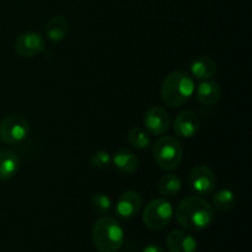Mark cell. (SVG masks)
Here are the masks:
<instances>
[{"label":"cell","mask_w":252,"mask_h":252,"mask_svg":"<svg viewBox=\"0 0 252 252\" xmlns=\"http://www.w3.org/2000/svg\"><path fill=\"white\" fill-rule=\"evenodd\" d=\"M143 122H144L145 129L150 134L161 135L169 130L170 126H171V117L164 107L153 106V107L148 108V111L145 112Z\"/></svg>","instance_id":"obj_8"},{"label":"cell","mask_w":252,"mask_h":252,"mask_svg":"<svg viewBox=\"0 0 252 252\" xmlns=\"http://www.w3.org/2000/svg\"><path fill=\"white\" fill-rule=\"evenodd\" d=\"M194 90V81L191 75L185 71L176 70L170 73L162 81L160 96L165 106L179 108L189 102L193 96Z\"/></svg>","instance_id":"obj_2"},{"label":"cell","mask_w":252,"mask_h":252,"mask_svg":"<svg viewBox=\"0 0 252 252\" xmlns=\"http://www.w3.org/2000/svg\"><path fill=\"white\" fill-rule=\"evenodd\" d=\"M112 162L123 174H133L139 167V159L137 155L127 149H120L112 157Z\"/></svg>","instance_id":"obj_16"},{"label":"cell","mask_w":252,"mask_h":252,"mask_svg":"<svg viewBox=\"0 0 252 252\" xmlns=\"http://www.w3.org/2000/svg\"><path fill=\"white\" fill-rule=\"evenodd\" d=\"M196 96L197 100L201 103L206 106H212L216 105L219 100H220L221 96V89L217 81L214 80H207L202 81L198 85L196 90Z\"/></svg>","instance_id":"obj_13"},{"label":"cell","mask_w":252,"mask_h":252,"mask_svg":"<svg viewBox=\"0 0 252 252\" xmlns=\"http://www.w3.org/2000/svg\"><path fill=\"white\" fill-rule=\"evenodd\" d=\"M44 49V38L38 32H25L17 37L15 42V51L24 58H32Z\"/></svg>","instance_id":"obj_9"},{"label":"cell","mask_w":252,"mask_h":252,"mask_svg":"<svg viewBox=\"0 0 252 252\" xmlns=\"http://www.w3.org/2000/svg\"><path fill=\"white\" fill-rule=\"evenodd\" d=\"M182 184L181 180L177 175L167 174L160 179L159 185H158V189L159 193L161 194L164 198H174L177 194L181 192Z\"/></svg>","instance_id":"obj_18"},{"label":"cell","mask_w":252,"mask_h":252,"mask_svg":"<svg viewBox=\"0 0 252 252\" xmlns=\"http://www.w3.org/2000/svg\"><path fill=\"white\" fill-rule=\"evenodd\" d=\"M166 246L170 252H196L197 241L185 230H172L166 236Z\"/></svg>","instance_id":"obj_12"},{"label":"cell","mask_w":252,"mask_h":252,"mask_svg":"<svg viewBox=\"0 0 252 252\" xmlns=\"http://www.w3.org/2000/svg\"><path fill=\"white\" fill-rule=\"evenodd\" d=\"M176 220L185 230L201 231L212 225L214 209L211 203L198 196H189L182 199L175 211Z\"/></svg>","instance_id":"obj_1"},{"label":"cell","mask_w":252,"mask_h":252,"mask_svg":"<svg viewBox=\"0 0 252 252\" xmlns=\"http://www.w3.org/2000/svg\"><path fill=\"white\" fill-rule=\"evenodd\" d=\"M143 252H165L162 250V248H160V246L158 245H148L147 248L143 250Z\"/></svg>","instance_id":"obj_23"},{"label":"cell","mask_w":252,"mask_h":252,"mask_svg":"<svg viewBox=\"0 0 252 252\" xmlns=\"http://www.w3.org/2000/svg\"><path fill=\"white\" fill-rule=\"evenodd\" d=\"M30 133V123L21 116L11 115L0 122V140L5 144L22 143Z\"/></svg>","instance_id":"obj_6"},{"label":"cell","mask_w":252,"mask_h":252,"mask_svg":"<svg viewBox=\"0 0 252 252\" xmlns=\"http://www.w3.org/2000/svg\"><path fill=\"white\" fill-rule=\"evenodd\" d=\"M236 197L231 189H223L216 192L212 198V207L218 212H229L235 207Z\"/></svg>","instance_id":"obj_19"},{"label":"cell","mask_w":252,"mask_h":252,"mask_svg":"<svg viewBox=\"0 0 252 252\" xmlns=\"http://www.w3.org/2000/svg\"><path fill=\"white\" fill-rule=\"evenodd\" d=\"M174 217V207L166 198H154L145 206L143 223L150 230L159 231L166 228Z\"/></svg>","instance_id":"obj_5"},{"label":"cell","mask_w":252,"mask_h":252,"mask_svg":"<svg viewBox=\"0 0 252 252\" xmlns=\"http://www.w3.org/2000/svg\"><path fill=\"white\" fill-rule=\"evenodd\" d=\"M189 184L197 194L208 196L216 189L217 179L214 172L208 166L197 165L189 171Z\"/></svg>","instance_id":"obj_7"},{"label":"cell","mask_w":252,"mask_h":252,"mask_svg":"<svg viewBox=\"0 0 252 252\" xmlns=\"http://www.w3.org/2000/svg\"><path fill=\"white\" fill-rule=\"evenodd\" d=\"M91 207L95 212L100 214H106L108 213V211L112 207V202H111V198L105 193H95L93 197H91Z\"/></svg>","instance_id":"obj_21"},{"label":"cell","mask_w":252,"mask_h":252,"mask_svg":"<svg viewBox=\"0 0 252 252\" xmlns=\"http://www.w3.org/2000/svg\"><path fill=\"white\" fill-rule=\"evenodd\" d=\"M20 167V159L12 150L5 149L0 152V180L6 181L17 174Z\"/></svg>","instance_id":"obj_15"},{"label":"cell","mask_w":252,"mask_h":252,"mask_svg":"<svg viewBox=\"0 0 252 252\" xmlns=\"http://www.w3.org/2000/svg\"><path fill=\"white\" fill-rule=\"evenodd\" d=\"M128 142L135 149H147L150 145V137L145 129L140 127H134L128 133Z\"/></svg>","instance_id":"obj_20"},{"label":"cell","mask_w":252,"mask_h":252,"mask_svg":"<svg viewBox=\"0 0 252 252\" xmlns=\"http://www.w3.org/2000/svg\"><path fill=\"white\" fill-rule=\"evenodd\" d=\"M90 162L95 169L102 170L108 167V165L112 162V157L107 152H105V150H98V152L94 153L91 155Z\"/></svg>","instance_id":"obj_22"},{"label":"cell","mask_w":252,"mask_h":252,"mask_svg":"<svg viewBox=\"0 0 252 252\" xmlns=\"http://www.w3.org/2000/svg\"><path fill=\"white\" fill-rule=\"evenodd\" d=\"M189 70L194 78L207 80L217 73V63L211 57L199 56L191 62Z\"/></svg>","instance_id":"obj_14"},{"label":"cell","mask_w":252,"mask_h":252,"mask_svg":"<svg viewBox=\"0 0 252 252\" xmlns=\"http://www.w3.org/2000/svg\"><path fill=\"white\" fill-rule=\"evenodd\" d=\"M69 31V24L64 16H53L46 25L47 38L53 43L62 42L66 37Z\"/></svg>","instance_id":"obj_17"},{"label":"cell","mask_w":252,"mask_h":252,"mask_svg":"<svg viewBox=\"0 0 252 252\" xmlns=\"http://www.w3.org/2000/svg\"><path fill=\"white\" fill-rule=\"evenodd\" d=\"M153 157L160 169L174 171L180 166L184 157L181 143L170 135L159 138L153 145Z\"/></svg>","instance_id":"obj_4"},{"label":"cell","mask_w":252,"mask_h":252,"mask_svg":"<svg viewBox=\"0 0 252 252\" xmlns=\"http://www.w3.org/2000/svg\"><path fill=\"white\" fill-rule=\"evenodd\" d=\"M142 204V196L137 191H126L117 199L116 214L122 219H132L139 213Z\"/></svg>","instance_id":"obj_11"},{"label":"cell","mask_w":252,"mask_h":252,"mask_svg":"<svg viewBox=\"0 0 252 252\" xmlns=\"http://www.w3.org/2000/svg\"><path fill=\"white\" fill-rule=\"evenodd\" d=\"M93 243L98 252H117L125 243V230L117 219L101 217L93 226Z\"/></svg>","instance_id":"obj_3"},{"label":"cell","mask_w":252,"mask_h":252,"mask_svg":"<svg viewBox=\"0 0 252 252\" xmlns=\"http://www.w3.org/2000/svg\"><path fill=\"white\" fill-rule=\"evenodd\" d=\"M199 128H201V121L193 111H182L174 121L175 133L184 139H191L196 137L197 133L199 132Z\"/></svg>","instance_id":"obj_10"}]
</instances>
